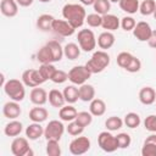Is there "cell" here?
<instances>
[{"label":"cell","mask_w":156,"mask_h":156,"mask_svg":"<svg viewBox=\"0 0 156 156\" xmlns=\"http://www.w3.org/2000/svg\"><path fill=\"white\" fill-rule=\"evenodd\" d=\"M62 16L72 24L73 28L78 29L85 23L87 12L84 6L80 4H66L62 7Z\"/></svg>","instance_id":"obj_1"},{"label":"cell","mask_w":156,"mask_h":156,"mask_svg":"<svg viewBox=\"0 0 156 156\" xmlns=\"http://www.w3.org/2000/svg\"><path fill=\"white\" fill-rule=\"evenodd\" d=\"M110 62L111 58L110 55L106 52V50H98L93 52L91 57L87 61L85 67L89 69L91 74H96V73H101L105 68H107Z\"/></svg>","instance_id":"obj_2"},{"label":"cell","mask_w":156,"mask_h":156,"mask_svg":"<svg viewBox=\"0 0 156 156\" xmlns=\"http://www.w3.org/2000/svg\"><path fill=\"white\" fill-rule=\"evenodd\" d=\"M24 83L20 79L16 78H11L9 80H6V83L4 84V91L5 94L13 101L21 102L24 96H26V88H24Z\"/></svg>","instance_id":"obj_3"},{"label":"cell","mask_w":156,"mask_h":156,"mask_svg":"<svg viewBox=\"0 0 156 156\" xmlns=\"http://www.w3.org/2000/svg\"><path fill=\"white\" fill-rule=\"evenodd\" d=\"M77 40H78V45L80 46V49L84 52H90L96 48V38L95 34L91 29H80L77 34Z\"/></svg>","instance_id":"obj_4"},{"label":"cell","mask_w":156,"mask_h":156,"mask_svg":"<svg viewBox=\"0 0 156 156\" xmlns=\"http://www.w3.org/2000/svg\"><path fill=\"white\" fill-rule=\"evenodd\" d=\"M91 77V73L85 67V65L74 66L68 71V80L74 85H82L84 84L89 78Z\"/></svg>","instance_id":"obj_5"},{"label":"cell","mask_w":156,"mask_h":156,"mask_svg":"<svg viewBox=\"0 0 156 156\" xmlns=\"http://www.w3.org/2000/svg\"><path fill=\"white\" fill-rule=\"evenodd\" d=\"M65 130H66V128H65L62 121L52 119L44 128V136L46 140H58L60 141Z\"/></svg>","instance_id":"obj_6"},{"label":"cell","mask_w":156,"mask_h":156,"mask_svg":"<svg viewBox=\"0 0 156 156\" xmlns=\"http://www.w3.org/2000/svg\"><path fill=\"white\" fill-rule=\"evenodd\" d=\"M98 145L105 152H115L118 149L116 135H113L110 130H104L98 135Z\"/></svg>","instance_id":"obj_7"},{"label":"cell","mask_w":156,"mask_h":156,"mask_svg":"<svg viewBox=\"0 0 156 156\" xmlns=\"http://www.w3.org/2000/svg\"><path fill=\"white\" fill-rule=\"evenodd\" d=\"M11 152L15 156H33L34 152L29 146L28 138L16 136L11 143Z\"/></svg>","instance_id":"obj_8"},{"label":"cell","mask_w":156,"mask_h":156,"mask_svg":"<svg viewBox=\"0 0 156 156\" xmlns=\"http://www.w3.org/2000/svg\"><path fill=\"white\" fill-rule=\"evenodd\" d=\"M22 82L24 83L26 87H29V88H35V87H39L43 83H45V78L41 76L40 71L39 69H34V68H29V69H26L23 73H22Z\"/></svg>","instance_id":"obj_9"},{"label":"cell","mask_w":156,"mask_h":156,"mask_svg":"<svg viewBox=\"0 0 156 156\" xmlns=\"http://www.w3.org/2000/svg\"><path fill=\"white\" fill-rule=\"evenodd\" d=\"M90 145H91L90 144V139L88 136H80V135H78V136H76L69 143L68 149H69V152L72 155L78 156V155H83V154L88 152L89 149H90Z\"/></svg>","instance_id":"obj_10"},{"label":"cell","mask_w":156,"mask_h":156,"mask_svg":"<svg viewBox=\"0 0 156 156\" xmlns=\"http://www.w3.org/2000/svg\"><path fill=\"white\" fill-rule=\"evenodd\" d=\"M56 35H60V37H71L76 32V28L72 27V24L66 21L65 18L63 20H57L55 18L54 22H52V29H51Z\"/></svg>","instance_id":"obj_11"},{"label":"cell","mask_w":156,"mask_h":156,"mask_svg":"<svg viewBox=\"0 0 156 156\" xmlns=\"http://www.w3.org/2000/svg\"><path fill=\"white\" fill-rule=\"evenodd\" d=\"M152 33V28L151 26L145 22V21H140V22H136L134 29H133V35L136 38V40L139 41H146L150 39V35Z\"/></svg>","instance_id":"obj_12"},{"label":"cell","mask_w":156,"mask_h":156,"mask_svg":"<svg viewBox=\"0 0 156 156\" xmlns=\"http://www.w3.org/2000/svg\"><path fill=\"white\" fill-rule=\"evenodd\" d=\"M22 110H21V106H20V102L17 101H7L2 106V115L4 117L9 118V119H17L21 115Z\"/></svg>","instance_id":"obj_13"},{"label":"cell","mask_w":156,"mask_h":156,"mask_svg":"<svg viewBox=\"0 0 156 156\" xmlns=\"http://www.w3.org/2000/svg\"><path fill=\"white\" fill-rule=\"evenodd\" d=\"M18 4L16 0H1L0 11L5 17H15L18 13Z\"/></svg>","instance_id":"obj_14"},{"label":"cell","mask_w":156,"mask_h":156,"mask_svg":"<svg viewBox=\"0 0 156 156\" xmlns=\"http://www.w3.org/2000/svg\"><path fill=\"white\" fill-rule=\"evenodd\" d=\"M96 41H98V46L101 50H107V49H110V48L113 46V44L116 41V38H115V34L112 32L105 30V32H102V33L99 34Z\"/></svg>","instance_id":"obj_15"},{"label":"cell","mask_w":156,"mask_h":156,"mask_svg":"<svg viewBox=\"0 0 156 156\" xmlns=\"http://www.w3.org/2000/svg\"><path fill=\"white\" fill-rule=\"evenodd\" d=\"M29 99H30V101L34 105L43 106V105H45L48 102V93H46L45 89L39 88V87H35V88H33L30 90Z\"/></svg>","instance_id":"obj_16"},{"label":"cell","mask_w":156,"mask_h":156,"mask_svg":"<svg viewBox=\"0 0 156 156\" xmlns=\"http://www.w3.org/2000/svg\"><path fill=\"white\" fill-rule=\"evenodd\" d=\"M101 27L105 30L113 32V30H116V29H118L121 27V20L116 15L106 13V15L102 16V24H101Z\"/></svg>","instance_id":"obj_17"},{"label":"cell","mask_w":156,"mask_h":156,"mask_svg":"<svg viewBox=\"0 0 156 156\" xmlns=\"http://www.w3.org/2000/svg\"><path fill=\"white\" fill-rule=\"evenodd\" d=\"M139 101L143 105H152L156 101V91L151 87H143L139 90Z\"/></svg>","instance_id":"obj_18"},{"label":"cell","mask_w":156,"mask_h":156,"mask_svg":"<svg viewBox=\"0 0 156 156\" xmlns=\"http://www.w3.org/2000/svg\"><path fill=\"white\" fill-rule=\"evenodd\" d=\"M78 115V111L74 106H72V104H67L63 105L60 110H58V117L62 122H71L74 121L76 117Z\"/></svg>","instance_id":"obj_19"},{"label":"cell","mask_w":156,"mask_h":156,"mask_svg":"<svg viewBox=\"0 0 156 156\" xmlns=\"http://www.w3.org/2000/svg\"><path fill=\"white\" fill-rule=\"evenodd\" d=\"M48 101L52 107L56 108H61L65 104V96H63V91H60L58 89H51L48 94Z\"/></svg>","instance_id":"obj_20"},{"label":"cell","mask_w":156,"mask_h":156,"mask_svg":"<svg viewBox=\"0 0 156 156\" xmlns=\"http://www.w3.org/2000/svg\"><path fill=\"white\" fill-rule=\"evenodd\" d=\"M24 133H26V136H27L29 140H38L40 136L44 135V128L41 127L40 123H38V122H32L30 124L27 126Z\"/></svg>","instance_id":"obj_21"},{"label":"cell","mask_w":156,"mask_h":156,"mask_svg":"<svg viewBox=\"0 0 156 156\" xmlns=\"http://www.w3.org/2000/svg\"><path fill=\"white\" fill-rule=\"evenodd\" d=\"M23 130V124L22 122L17 121V119H11L5 127H4V134L6 136H18Z\"/></svg>","instance_id":"obj_22"},{"label":"cell","mask_w":156,"mask_h":156,"mask_svg":"<svg viewBox=\"0 0 156 156\" xmlns=\"http://www.w3.org/2000/svg\"><path fill=\"white\" fill-rule=\"evenodd\" d=\"M49 117V111L45 108V107H41V106H35L33 108H30L29 111V119L32 122H38V123H41L44 121H46Z\"/></svg>","instance_id":"obj_23"},{"label":"cell","mask_w":156,"mask_h":156,"mask_svg":"<svg viewBox=\"0 0 156 156\" xmlns=\"http://www.w3.org/2000/svg\"><path fill=\"white\" fill-rule=\"evenodd\" d=\"M78 90H79V100L84 102H90L93 99H95V88L91 84L84 83L79 85Z\"/></svg>","instance_id":"obj_24"},{"label":"cell","mask_w":156,"mask_h":156,"mask_svg":"<svg viewBox=\"0 0 156 156\" xmlns=\"http://www.w3.org/2000/svg\"><path fill=\"white\" fill-rule=\"evenodd\" d=\"M89 112L95 116V117H100L102 115H105L106 112V104L102 99H93L90 101V105H89Z\"/></svg>","instance_id":"obj_25"},{"label":"cell","mask_w":156,"mask_h":156,"mask_svg":"<svg viewBox=\"0 0 156 156\" xmlns=\"http://www.w3.org/2000/svg\"><path fill=\"white\" fill-rule=\"evenodd\" d=\"M55 17L49 13H43L37 18V27L38 29L43 30V32H49L52 29V22H54Z\"/></svg>","instance_id":"obj_26"},{"label":"cell","mask_w":156,"mask_h":156,"mask_svg":"<svg viewBox=\"0 0 156 156\" xmlns=\"http://www.w3.org/2000/svg\"><path fill=\"white\" fill-rule=\"evenodd\" d=\"M63 96H65L66 104H72L73 105L74 102H77L79 100V90L74 84L67 85L63 89Z\"/></svg>","instance_id":"obj_27"},{"label":"cell","mask_w":156,"mask_h":156,"mask_svg":"<svg viewBox=\"0 0 156 156\" xmlns=\"http://www.w3.org/2000/svg\"><path fill=\"white\" fill-rule=\"evenodd\" d=\"M80 46L77 45L76 43H68L63 46V55L65 57H67L68 60H77L80 55Z\"/></svg>","instance_id":"obj_28"},{"label":"cell","mask_w":156,"mask_h":156,"mask_svg":"<svg viewBox=\"0 0 156 156\" xmlns=\"http://www.w3.org/2000/svg\"><path fill=\"white\" fill-rule=\"evenodd\" d=\"M122 11H124L128 15H134L136 11H139V0H121L118 2Z\"/></svg>","instance_id":"obj_29"},{"label":"cell","mask_w":156,"mask_h":156,"mask_svg":"<svg viewBox=\"0 0 156 156\" xmlns=\"http://www.w3.org/2000/svg\"><path fill=\"white\" fill-rule=\"evenodd\" d=\"M46 45L51 50V54H52V57H54V62L61 61L62 57L65 56L63 55V48L61 46V44L57 40H50V41L46 43Z\"/></svg>","instance_id":"obj_30"},{"label":"cell","mask_w":156,"mask_h":156,"mask_svg":"<svg viewBox=\"0 0 156 156\" xmlns=\"http://www.w3.org/2000/svg\"><path fill=\"white\" fill-rule=\"evenodd\" d=\"M37 60L40 63H54V57H52L51 50L46 44L44 46H41L39 49V51L37 52Z\"/></svg>","instance_id":"obj_31"},{"label":"cell","mask_w":156,"mask_h":156,"mask_svg":"<svg viewBox=\"0 0 156 156\" xmlns=\"http://www.w3.org/2000/svg\"><path fill=\"white\" fill-rule=\"evenodd\" d=\"M123 124H124L123 119L121 117H117V116H111V117H108L105 121V127L110 132H117V130H119L123 127Z\"/></svg>","instance_id":"obj_32"},{"label":"cell","mask_w":156,"mask_h":156,"mask_svg":"<svg viewBox=\"0 0 156 156\" xmlns=\"http://www.w3.org/2000/svg\"><path fill=\"white\" fill-rule=\"evenodd\" d=\"M123 122H124V124H126L128 128L134 129V128H138V127L140 126L141 119H140V116H139L136 112H128V113L124 116Z\"/></svg>","instance_id":"obj_33"},{"label":"cell","mask_w":156,"mask_h":156,"mask_svg":"<svg viewBox=\"0 0 156 156\" xmlns=\"http://www.w3.org/2000/svg\"><path fill=\"white\" fill-rule=\"evenodd\" d=\"M94 11L101 16L108 13L110 9H111V1L110 0H95L93 4Z\"/></svg>","instance_id":"obj_34"},{"label":"cell","mask_w":156,"mask_h":156,"mask_svg":"<svg viewBox=\"0 0 156 156\" xmlns=\"http://www.w3.org/2000/svg\"><path fill=\"white\" fill-rule=\"evenodd\" d=\"M46 155L48 156H60L61 155V146L58 140H46Z\"/></svg>","instance_id":"obj_35"},{"label":"cell","mask_w":156,"mask_h":156,"mask_svg":"<svg viewBox=\"0 0 156 156\" xmlns=\"http://www.w3.org/2000/svg\"><path fill=\"white\" fill-rule=\"evenodd\" d=\"M155 7H156L155 0H144L139 6V12L143 16H150V15H154Z\"/></svg>","instance_id":"obj_36"},{"label":"cell","mask_w":156,"mask_h":156,"mask_svg":"<svg viewBox=\"0 0 156 156\" xmlns=\"http://www.w3.org/2000/svg\"><path fill=\"white\" fill-rule=\"evenodd\" d=\"M74 121L78 122L80 126H83L85 128V127H88V126L91 124V122H93V115L90 112H88V111H80V112H78V115H77V117H76Z\"/></svg>","instance_id":"obj_37"},{"label":"cell","mask_w":156,"mask_h":156,"mask_svg":"<svg viewBox=\"0 0 156 156\" xmlns=\"http://www.w3.org/2000/svg\"><path fill=\"white\" fill-rule=\"evenodd\" d=\"M85 23L91 27V28H98V27H101L102 24V16L94 12V13H89L87 15V18H85Z\"/></svg>","instance_id":"obj_38"},{"label":"cell","mask_w":156,"mask_h":156,"mask_svg":"<svg viewBox=\"0 0 156 156\" xmlns=\"http://www.w3.org/2000/svg\"><path fill=\"white\" fill-rule=\"evenodd\" d=\"M38 69L40 71L41 76L45 78V80H50L51 77L54 76V73H55V71H56L57 68H56L52 63H41L40 67H39Z\"/></svg>","instance_id":"obj_39"},{"label":"cell","mask_w":156,"mask_h":156,"mask_svg":"<svg viewBox=\"0 0 156 156\" xmlns=\"http://www.w3.org/2000/svg\"><path fill=\"white\" fill-rule=\"evenodd\" d=\"M66 132L72 136H78L84 132V127L80 126L76 121H71V122H68V126L66 127Z\"/></svg>","instance_id":"obj_40"},{"label":"cell","mask_w":156,"mask_h":156,"mask_svg":"<svg viewBox=\"0 0 156 156\" xmlns=\"http://www.w3.org/2000/svg\"><path fill=\"white\" fill-rule=\"evenodd\" d=\"M132 58H133V55H132L130 52H128V51H122V52H119V54L117 55L116 61H117V65H118L121 68L126 69V67L128 66V63L130 62Z\"/></svg>","instance_id":"obj_41"},{"label":"cell","mask_w":156,"mask_h":156,"mask_svg":"<svg viewBox=\"0 0 156 156\" xmlns=\"http://www.w3.org/2000/svg\"><path fill=\"white\" fill-rule=\"evenodd\" d=\"M116 139H117L118 149H127L132 144V138L128 133H118L116 135Z\"/></svg>","instance_id":"obj_42"},{"label":"cell","mask_w":156,"mask_h":156,"mask_svg":"<svg viewBox=\"0 0 156 156\" xmlns=\"http://www.w3.org/2000/svg\"><path fill=\"white\" fill-rule=\"evenodd\" d=\"M135 24L136 22L132 16H124L123 18H121V28L126 32H133Z\"/></svg>","instance_id":"obj_43"},{"label":"cell","mask_w":156,"mask_h":156,"mask_svg":"<svg viewBox=\"0 0 156 156\" xmlns=\"http://www.w3.org/2000/svg\"><path fill=\"white\" fill-rule=\"evenodd\" d=\"M67 79H68V73H67V72H65V71H62V69H56L50 80L54 82L55 84H62V83H65Z\"/></svg>","instance_id":"obj_44"},{"label":"cell","mask_w":156,"mask_h":156,"mask_svg":"<svg viewBox=\"0 0 156 156\" xmlns=\"http://www.w3.org/2000/svg\"><path fill=\"white\" fill-rule=\"evenodd\" d=\"M140 69H141V61H140L138 57L133 56V58L130 60V62H129L128 66L126 67V71L129 72V73H136V72H139Z\"/></svg>","instance_id":"obj_45"},{"label":"cell","mask_w":156,"mask_h":156,"mask_svg":"<svg viewBox=\"0 0 156 156\" xmlns=\"http://www.w3.org/2000/svg\"><path fill=\"white\" fill-rule=\"evenodd\" d=\"M144 127L151 133H156V115H149L144 119Z\"/></svg>","instance_id":"obj_46"},{"label":"cell","mask_w":156,"mask_h":156,"mask_svg":"<svg viewBox=\"0 0 156 156\" xmlns=\"http://www.w3.org/2000/svg\"><path fill=\"white\" fill-rule=\"evenodd\" d=\"M141 155L143 156H156V145L144 141L143 147H141Z\"/></svg>","instance_id":"obj_47"},{"label":"cell","mask_w":156,"mask_h":156,"mask_svg":"<svg viewBox=\"0 0 156 156\" xmlns=\"http://www.w3.org/2000/svg\"><path fill=\"white\" fill-rule=\"evenodd\" d=\"M147 45L152 49H156V29H152V33L150 35V39L147 40Z\"/></svg>","instance_id":"obj_48"},{"label":"cell","mask_w":156,"mask_h":156,"mask_svg":"<svg viewBox=\"0 0 156 156\" xmlns=\"http://www.w3.org/2000/svg\"><path fill=\"white\" fill-rule=\"evenodd\" d=\"M16 1H17V4H18L20 6H22V7H28V6H30V5L33 4L34 0H16Z\"/></svg>","instance_id":"obj_49"},{"label":"cell","mask_w":156,"mask_h":156,"mask_svg":"<svg viewBox=\"0 0 156 156\" xmlns=\"http://www.w3.org/2000/svg\"><path fill=\"white\" fill-rule=\"evenodd\" d=\"M144 141H146V143H151V144L156 145V133H152V134H150L149 136H146V139H145Z\"/></svg>","instance_id":"obj_50"},{"label":"cell","mask_w":156,"mask_h":156,"mask_svg":"<svg viewBox=\"0 0 156 156\" xmlns=\"http://www.w3.org/2000/svg\"><path fill=\"white\" fill-rule=\"evenodd\" d=\"M79 1H80V4H82V5L90 6V5H93V4H94V1H95V0H79Z\"/></svg>","instance_id":"obj_51"},{"label":"cell","mask_w":156,"mask_h":156,"mask_svg":"<svg viewBox=\"0 0 156 156\" xmlns=\"http://www.w3.org/2000/svg\"><path fill=\"white\" fill-rule=\"evenodd\" d=\"M39 1H40V2H50L51 0H39Z\"/></svg>","instance_id":"obj_52"},{"label":"cell","mask_w":156,"mask_h":156,"mask_svg":"<svg viewBox=\"0 0 156 156\" xmlns=\"http://www.w3.org/2000/svg\"><path fill=\"white\" fill-rule=\"evenodd\" d=\"M110 1H111V2H116V4H117V2H119L121 0H110Z\"/></svg>","instance_id":"obj_53"},{"label":"cell","mask_w":156,"mask_h":156,"mask_svg":"<svg viewBox=\"0 0 156 156\" xmlns=\"http://www.w3.org/2000/svg\"><path fill=\"white\" fill-rule=\"evenodd\" d=\"M154 17H155V20H156V7H155V11H154V15H152Z\"/></svg>","instance_id":"obj_54"}]
</instances>
